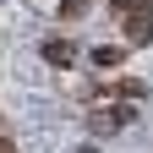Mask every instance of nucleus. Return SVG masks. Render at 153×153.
Returning <instances> with one entry per match:
<instances>
[{
    "mask_svg": "<svg viewBox=\"0 0 153 153\" xmlns=\"http://www.w3.org/2000/svg\"><path fill=\"white\" fill-rule=\"evenodd\" d=\"M131 120H137V104L131 99H99L93 115H88V131L93 137H115V131H126Z\"/></svg>",
    "mask_w": 153,
    "mask_h": 153,
    "instance_id": "f257e3e1",
    "label": "nucleus"
},
{
    "mask_svg": "<svg viewBox=\"0 0 153 153\" xmlns=\"http://www.w3.org/2000/svg\"><path fill=\"white\" fill-rule=\"evenodd\" d=\"M38 55H44V66H55V71H71L76 66V38L71 33H55V38H44V44H38Z\"/></svg>",
    "mask_w": 153,
    "mask_h": 153,
    "instance_id": "f03ea898",
    "label": "nucleus"
},
{
    "mask_svg": "<svg viewBox=\"0 0 153 153\" xmlns=\"http://www.w3.org/2000/svg\"><path fill=\"white\" fill-rule=\"evenodd\" d=\"M120 38H126V49H142V44H153V11L120 16Z\"/></svg>",
    "mask_w": 153,
    "mask_h": 153,
    "instance_id": "7ed1b4c3",
    "label": "nucleus"
},
{
    "mask_svg": "<svg viewBox=\"0 0 153 153\" xmlns=\"http://www.w3.org/2000/svg\"><path fill=\"white\" fill-rule=\"evenodd\" d=\"M93 99H131V104H142V99H148V82H137V76H120V82L93 88Z\"/></svg>",
    "mask_w": 153,
    "mask_h": 153,
    "instance_id": "20e7f679",
    "label": "nucleus"
},
{
    "mask_svg": "<svg viewBox=\"0 0 153 153\" xmlns=\"http://www.w3.org/2000/svg\"><path fill=\"white\" fill-rule=\"evenodd\" d=\"M55 16L71 27V22H82V16H93V0H60V11H55Z\"/></svg>",
    "mask_w": 153,
    "mask_h": 153,
    "instance_id": "39448f33",
    "label": "nucleus"
},
{
    "mask_svg": "<svg viewBox=\"0 0 153 153\" xmlns=\"http://www.w3.org/2000/svg\"><path fill=\"white\" fill-rule=\"evenodd\" d=\"M120 60H126V44H99L93 49V66H104V71H115Z\"/></svg>",
    "mask_w": 153,
    "mask_h": 153,
    "instance_id": "423d86ee",
    "label": "nucleus"
},
{
    "mask_svg": "<svg viewBox=\"0 0 153 153\" xmlns=\"http://www.w3.org/2000/svg\"><path fill=\"white\" fill-rule=\"evenodd\" d=\"M137 11H153V0H115V16H137Z\"/></svg>",
    "mask_w": 153,
    "mask_h": 153,
    "instance_id": "0eeeda50",
    "label": "nucleus"
},
{
    "mask_svg": "<svg viewBox=\"0 0 153 153\" xmlns=\"http://www.w3.org/2000/svg\"><path fill=\"white\" fill-rule=\"evenodd\" d=\"M0 153H16V148H11V137H6V131H0Z\"/></svg>",
    "mask_w": 153,
    "mask_h": 153,
    "instance_id": "6e6552de",
    "label": "nucleus"
}]
</instances>
